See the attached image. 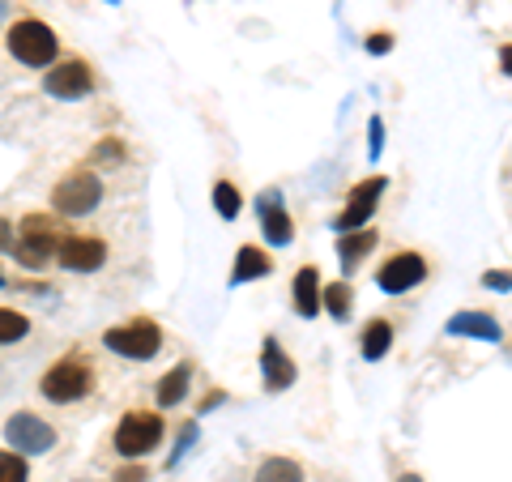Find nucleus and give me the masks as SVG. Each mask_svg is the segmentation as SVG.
Segmentation results:
<instances>
[{
	"label": "nucleus",
	"instance_id": "1",
	"mask_svg": "<svg viewBox=\"0 0 512 482\" xmlns=\"http://www.w3.org/2000/svg\"><path fill=\"white\" fill-rule=\"evenodd\" d=\"M94 384H99V372H94L90 355H82V350H69V355H60L39 376V393L47 401H56V406H73V401H82V397L94 393Z\"/></svg>",
	"mask_w": 512,
	"mask_h": 482
},
{
	"label": "nucleus",
	"instance_id": "2",
	"mask_svg": "<svg viewBox=\"0 0 512 482\" xmlns=\"http://www.w3.org/2000/svg\"><path fill=\"white\" fill-rule=\"evenodd\" d=\"M5 47H9L13 60L26 64V69H52V64L60 60V39H56V30L47 26L43 18H35V13H26V18L9 22Z\"/></svg>",
	"mask_w": 512,
	"mask_h": 482
},
{
	"label": "nucleus",
	"instance_id": "3",
	"mask_svg": "<svg viewBox=\"0 0 512 482\" xmlns=\"http://www.w3.org/2000/svg\"><path fill=\"white\" fill-rule=\"evenodd\" d=\"M103 205V175L94 171L90 163L64 171V180L52 188V210L64 218H82L94 214Z\"/></svg>",
	"mask_w": 512,
	"mask_h": 482
},
{
	"label": "nucleus",
	"instance_id": "4",
	"mask_svg": "<svg viewBox=\"0 0 512 482\" xmlns=\"http://www.w3.org/2000/svg\"><path fill=\"white\" fill-rule=\"evenodd\" d=\"M60 239H64V231L56 227L52 214H26L18 222V244H13V256H18V265H26V269H43V265L56 261Z\"/></svg>",
	"mask_w": 512,
	"mask_h": 482
},
{
	"label": "nucleus",
	"instance_id": "5",
	"mask_svg": "<svg viewBox=\"0 0 512 482\" xmlns=\"http://www.w3.org/2000/svg\"><path fill=\"white\" fill-rule=\"evenodd\" d=\"M167 436V423L158 410H128L124 419L116 423V436H111V444H116V453L128 457V461H141L150 457L158 444H163Z\"/></svg>",
	"mask_w": 512,
	"mask_h": 482
},
{
	"label": "nucleus",
	"instance_id": "6",
	"mask_svg": "<svg viewBox=\"0 0 512 482\" xmlns=\"http://www.w3.org/2000/svg\"><path fill=\"white\" fill-rule=\"evenodd\" d=\"M103 346L111 350V355H120V359L146 363V359H154L158 350H163V329H158L150 316H133V320H124V325H111L103 333Z\"/></svg>",
	"mask_w": 512,
	"mask_h": 482
},
{
	"label": "nucleus",
	"instance_id": "7",
	"mask_svg": "<svg viewBox=\"0 0 512 482\" xmlns=\"http://www.w3.org/2000/svg\"><path fill=\"white\" fill-rule=\"evenodd\" d=\"M384 192H389V175H367V180H359L355 188L346 192V201H342V210L333 214L329 227L333 231H359L372 222V214L380 210V201H384Z\"/></svg>",
	"mask_w": 512,
	"mask_h": 482
},
{
	"label": "nucleus",
	"instance_id": "8",
	"mask_svg": "<svg viewBox=\"0 0 512 482\" xmlns=\"http://www.w3.org/2000/svg\"><path fill=\"white\" fill-rule=\"evenodd\" d=\"M43 90L52 94V99H60V103L86 99V94L94 90V69H90V60H82V56H64V60H56L52 69L43 73Z\"/></svg>",
	"mask_w": 512,
	"mask_h": 482
},
{
	"label": "nucleus",
	"instance_id": "9",
	"mask_svg": "<svg viewBox=\"0 0 512 482\" xmlns=\"http://www.w3.org/2000/svg\"><path fill=\"white\" fill-rule=\"evenodd\" d=\"M56 440H60L56 427L47 419H39V414H30V410H18V414H9L5 419V444L18 448V453H26V457L52 453Z\"/></svg>",
	"mask_w": 512,
	"mask_h": 482
},
{
	"label": "nucleus",
	"instance_id": "10",
	"mask_svg": "<svg viewBox=\"0 0 512 482\" xmlns=\"http://www.w3.org/2000/svg\"><path fill=\"white\" fill-rule=\"evenodd\" d=\"M56 261L69 273H99L107 265V239L94 231H64Z\"/></svg>",
	"mask_w": 512,
	"mask_h": 482
},
{
	"label": "nucleus",
	"instance_id": "11",
	"mask_svg": "<svg viewBox=\"0 0 512 482\" xmlns=\"http://www.w3.org/2000/svg\"><path fill=\"white\" fill-rule=\"evenodd\" d=\"M423 282H427V261L419 252H393L389 261H380V269H376V286L384 295H406Z\"/></svg>",
	"mask_w": 512,
	"mask_h": 482
},
{
	"label": "nucleus",
	"instance_id": "12",
	"mask_svg": "<svg viewBox=\"0 0 512 482\" xmlns=\"http://www.w3.org/2000/svg\"><path fill=\"white\" fill-rule=\"evenodd\" d=\"M256 214H261V235L274 248H286L295 239V218L282 205V188H265L261 197H256Z\"/></svg>",
	"mask_w": 512,
	"mask_h": 482
},
{
	"label": "nucleus",
	"instance_id": "13",
	"mask_svg": "<svg viewBox=\"0 0 512 482\" xmlns=\"http://www.w3.org/2000/svg\"><path fill=\"white\" fill-rule=\"evenodd\" d=\"M295 376H299V367H295V359L282 350V342L274 333L261 342V380H265V393H286L295 384Z\"/></svg>",
	"mask_w": 512,
	"mask_h": 482
},
{
	"label": "nucleus",
	"instance_id": "14",
	"mask_svg": "<svg viewBox=\"0 0 512 482\" xmlns=\"http://www.w3.org/2000/svg\"><path fill=\"white\" fill-rule=\"evenodd\" d=\"M444 333L448 337H470V342H500V337H504L500 320L487 316V312H457V316H448Z\"/></svg>",
	"mask_w": 512,
	"mask_h": 482
},
{
	"label": "nucleus",
	"instance_id": "15",
	"mask_svg": "<svg viewBox=\"0 0 512 482\" xmlns=\"http://www.w3.org/2000/svg\"><path fill=\"white\" fill-rule=\"evenodd\" d=\"M376 244H380V235H376V227H359V231H342V239H338V261H342V273L350 278L367 256L376 252Z\"/></svg>",
	"mask_w": 512,
	"mask_h": 482
},
{
	"label": "nucleus",
	"instance_id": "16",
	"mask_svg": "<svg viewBox=\"0 0 512 482\" xmlns=\"http://www.w3.org/2000/svg\"><path fill=\"white\" fill-rule=\"evenodd\" d=\"M274 273V256L256 244H244L235 252V265H231V286H244V282H261Z\"/></svg>",
	"mask_w": 512,
	"mask_h": 482
},
{
	"label": "nucleus",
	"instance_id": "17",
	"mask_svg": "<svg viewBox=\"0 0 512 482\" xmlns=\"http://www.w3.org/2000/svg\"><path fill=\"white\" fill-rule=\"evenodd\" d=\"M320 269L316 265H299V273H295V282H291V299H295V312L303 316V320H312V316H320Z\"/></svg>",
	"mask_w": 512,
	"mask_h": 482
},
{
	"label": "nucleus",
	"instance_id": "18",
	"mask_svg": "<svg viewBox=\"0 0 512 482\" xmlns=\"http://www.w3.org/2000/svg\"><path fill=\"white\" fill-rule=\"evenodd\" d=\"M393 350V320H384V316H372L363 325V333H359V355L367 359V363H380L384 355Z\"/></svg>",
	"mask_w": 512,
	"mask_h": 482
},
{
	"label": "nucleus",
	"instance_id": "19",
	"mask_svg": "<svg viewBox=\"0 0 512 482\" xmlns=\"http://www.w3.org/2000/svg\"><path fill=\"white\" fill-rule=\"evenodd\" d=\"M188 384H192V363H188V359H180V363H175L163 380H158V406H163V410L180 406V401L188 397Z\"/></svg>",
	"mask_w": 512,
	"mask_h": 482
},
{
	"label": "nucleus",
	"instance_id": "20",
	"mask_svg": "<svg viewBox=\"0 0 512 482\" xmlns=\"http://www.w3.org/2000/svg\"><path fill=\"white\" fill-rule=\"evenodd\" d=\"M350 303H355L350 278H338V282H325V286H320V308H325L333 320H346V316H350Z\"/></svg>",
	"mask_w": 512,
	"mask_h": 482
},
{
	"label": "nucleus",
	"instance_id": "21",
	"mask_svg": "<svg viewBox=\"0 0 512 482\" xmlns=\"http://www.w3.org/2000/svg\"><path fill=\"white\" fill-rule=\"evenodd\" d=\"M252 482H303V465L291 457H265L256 465Z\"/></svg>",
	"mask_w": 512,
	"mask_h": 482
},
{
	"label": "nucleus",
	"instance_id": "22",
	"mask_svg": "<svg viewBox=\"0 0 512 482\" xmlns=\"http://www.w3.org/2000/svg\"><path fill=\"white\" fill-rule=\"evenodd\" d=\"M214 210H218L222 222H235L239 210H244V197H239V188L231 180H218L214 184Z\"/></svg>",
	"mask_w": 512,
	"mask_h": 482
},
{
	"label": "nucleus",
	"instance_id": "23",
	"mask_svg": "<svg viewBox=\"0 0 512 482\" xmlns=\"http://www.w3.org/2000/svg\"><path fill=\"white\" fill-rule=\"evenodd\" d=\"M26 333H30V316L13 312V308H0V346H13V342H22Z\"/></svg>",
	"mask_w": 512,
	"mask_h": 482
},
{
	"label": "nucleus",
	"instance_id": "24",
	"mask_svg": "<svg viewBox=\"0 0 512 482\" xmlns=\"http://www.w3.org/2000/svg\"><path fill=\"white\" fill-rule=\"evenodd\" d=\"M0 482H30L26 453H18V448H0Z\"/></svg>",
	"mask_w": 512,
	"mask_h": 482
},
{
	"label": "nucleus",
	"instance_id": "25",
	"mask_svg": "<svg viewBox=\"0 0 512 482\" xmlns=\"http://www.w3.org/2000/svg\"><path fill=\"white\" fill-rule=\"evenodd\" d=\"M124 154H128V150H124V141H120V137H103L99 146L90 150V167H94V171H99V167H120V163H124Z\"/></svg>",
	"mask_w": 512,
	"mask_h": 482
},
{
	"label": "nucleus",
	"instance_id": "26",
	"mask_svg": "<svg viewBox=\"0 0 512 482\" xmlns=\"http://www.w3.org/2000/svg\"><path fill=\"white\" fill-rule=\"evenodd\" d=\"M380 150H384V120L372 116V120H367V154L380 158Z\"/></svg>",
	"mask_w": 512,
	"mask_h": 482
},
{
	"label": "nucleus",
	"instance_id": "27",
	"mask_svg": "<svg viewBox=\"0 0 512 482\" xmlns=\"http://www.w3.org/2000/svg\"><path fill=\"white\" fill-rule=\"evenodd\" d=\"M363 47H367L372 56H389V52H393V35H389V30H372Z\"/></svg>",
	"mask_w": 512,
	"mask_h": 482
},
{
	"label": "nucleus",
	"instance_id": "28",
	"mask_svg": "<svg viewBox=\"0 0 512 482\" xmlns=\"http://www.w3.org/2000/svg\"><path fill=\"white\" fill-rule=\"evenodd\" d=\"M483 286H487V291H512V269H491V273H483Z\"/></svg>",
	"mask_w": 512,
	"mask_h": 482
},
{
	"label": "nucleus",
	"instance_id": "29",
	"mask_svg": "<svg viewBox=\"0 0 512 482\" xmlns=\"http://www.w3.org/2000/svg\"><path fill=\"white\" fill-rule=\"evenodd\" d=\"M150 474H146V465H120L116 470V482H146Z\"/></svg>",
	"mask_w": 512,
	"mask_h": 482
},
{
	"label": "nucleus",
	"instance_id": "30",
	"mask_svg": "<svg viewBox=\"0 0 512 482\" xmlns=\"http://www.w3.org/2000/svg\"><path fill=\"white\" fill-rule=\"evenodd\" d=\"M13 244H18V231L9 218H0V252H13Z\"/></svg>",
	"mask_w": 512,
	"mask_h": 482
},
{
	"label": "nucleus",
	"instance_id": "31",
	"mask_svg": "<svg viewBox=\"0 0 512 482\" xmlns=\"http://www.w3.org/2000/svg\"><path fill=\"white\" fill-rule=\"evenodd\" d=\"M500 69L512 77V43H504V47H500Z\"/></svg>",
	"mask_w": 512,
	"mask_h": 482
},
{
	"label": "nucleus",
	"instance_id": "32",
	"mask_svg": "<svg viewBox=\"0 0 512 482\" xmlns=\"http://www.w3.org/2000/svg\"><path fill=\"white\" fill-rule=\"evenodd\" d=\"M397 482H427V478H419V474H402V478H397Z\"/></svg>",
	"mask_w": 512,
	"mask_h": 482
},
{
	"label": "nucleus",
	"instance_id": "33",
	"mask_svg": "<svg viewBox=\"0 0 512 482\" xmlns=\"http://www.w3.org/2000/svg\"><path fill=\"white\" fill-rule=\"evenodd\" d=\"M5 13H9V0H0V18H5Z\"/></svg>",
	"mask_w": 512,
	"mask_h": 482
},
{
	"label": "nucleus",
	"instance_id": "34",
	"mask_svg": "<svg viewBox=\"0 0 512 482\" xmlns=\"http://www.w3.org/2000/svg\"><path fill=\"white\" fill-rule=\"evenodd\" d=\"M107 5H120V0H107Z\"/></svg>",
	"mask_w": 512,
	"mask_h": 482
},
{
	"label": "nucleus",
	"instance_id": "35",
	"mask_svg": "<svg viewBox=\"0 0 512 482\" xmlns=\"http://www.w3.org/2000/svg\"><path fill=\"white\" fill-rule=\"evenodd\" d=\"M0 286H5V278H0Z\"/></svg>",
	"mask_w": 512,
	"mask_h": 482
}]
</instances>
